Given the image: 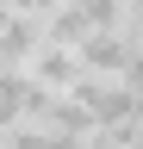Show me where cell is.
I'll return each mask as SVG.
<instances>
[{"label":"cell","mask_w":143,"mask_h":149,"mask_svg":"<svg viewBox=\"0 0 143 149\" xmlns=\"http://www.w3.org/2000/svg\"><path fill=\"white\" fill-rule=\"evenodd\" d=\"M75 56H81V68L87 74H106V81H124V68H131V37L124 31H87L81 44H75Z\"/></svg>","instance_id":"1"},{"label":"cell","mask_w":143,"mask_h":149,"mask_svg":"<svg viewBox=\"0 0 143 149\" xmlns=\"http://www.w3.org/2000/svg\"><path fill=\"white\" fill-rule=\"evenodd\" d=\"M25 74H31L38 87H50V93H75V81H81L87 68H81V56L68 50V44H44V50L25 62Z\"/></svg>","instance_id":"2"},{"label":"cell","mask_w":143,"mask_h":149,"mask_svg":"<svg viewBox=\"0 0 143 149\" xmlns=\"http://www.w3.org/2000/svg\"><path fill=\"white\" fill-rule=\"evenodd\" d=\"M6 149H81V137H62V130H50V124H13Z\"/></svg>","instance_id":"3"},{"label":"cell","mask_w":143,"mask_h":149,"mask_svg":"<svg viewBox=\"0 0 143 149\" xmlns=\"http://www.w3.org/2000/svg\"><path fill=\"white\" fill-rule=\"evenodd\" d=\"M124 19H143V0H124Z\"/></svg>","instance_id":"4"}]
</instances>
